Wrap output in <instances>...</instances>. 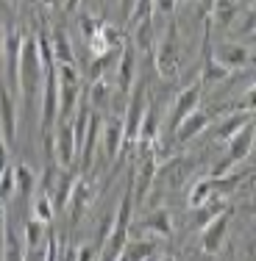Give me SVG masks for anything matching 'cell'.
Masks as SVG:
<instances>
[{
	"label": "cell",
	"mask_w": 256,
	"mask_h": 261,
	"mask_svg": "<svg viewBox=\"0 0 256 261\" xmlns=\"http://www.w3.org/2000/svg\"><path fill=\"white\" fill-rule=\"evenodd\" d=\"M153 64L159 70L161 78H176L178 72V42H176V31H167V36L156 45V53H153Z\"/></svg>",
	"instance_id": "8"
},
{
	"label": "cell",
	"mask_w": 256,
	"mask_h": 261,
	"mask_svg": "<svg viewBox=\"0 0 256 261\" xmlns=\"http://www.w3.org/2000/svg\"><path fill=\"white\" fill-rule=\"evenodd\" d=\"M9 3H20V0H9Z\"/></svg>",
	"instance_id": "41"
},
{
	"label": "cell",
	"mask_w": 256,
	"mask_h": 261,
	"mask_svg": "<svg viewBox=\"0 0 256 261\" xmlns=\"http://www.w3.org/2000/svg\"><path fill=\"white\" fill-rule=\"evenodd\" d=\"M114 72H117V92L123 97H128L131 86H134V72H136V50L134 47H120Z\"/></svg>",
	"instance_id": "13"
},
{
	"label": "cell",
	"mask_w": 256,
	"mask_h": 261,
	"mask_svg": "<svg viewBox=\"0 0 256 261\" xmlns=\"http://www.w3.org/2000/svg\"><path fill=\"white\" fill-rule=\"evenodd\" d=\"M226 145H228L226 159H223L220 164L212 170V178H215V175H223L226 170H231V167H240V164H245V161H248V156H251V150H253V120L245 122V125L237 130V134L231 136Z\"/></svg>",
	"instance_id": "4"
},
{
	"label": "cell",
	"mask_w": 256,
	"mask_h": 261,
	"mask_svg": "<svg viewBox=\"0 0 256 261\" xmlns=\"http://www.w3.org/2000/svg\"><path fill=\"white\" fill-rule=\"evenodd\" d=\"M78 3H81V0H64V9H67V11H76Z\"/></svg>",
	"instance_id": "39"
},
{
	"label": "cell",
	"mask_w": 256,
	"mask_h": 261,
	"mask_svg": "<svg viewBox=\"0 0 256 261\" xmlns=\"http://www.w3.org/2000/svg\"><path fill=\"white\" fill-rule=\"evenodd\" d=\"M3 247H6V208L0 203V258H3Z\"/></svg>",
	"instance_id": "35"
},
{
	"label": "cell",
	"mask_w": 256,
	"mask_h": 261,
	"mask_svg": "<svg viewBox=\"0 0 256 261\" xmlns=\"http://www.w3.org/2000/svg\"><path fill=\"white\" fill-rule=\"evenodd\" d=\"M101 147L106 153V159L114 161L126 147V130H123V117H109L106 122H101Z\"/></svg>",
	"instance_id": "10"
},
{
	"label": "cell",
	"mask_w": 256,
	"mask_h": 261,
	"mask_svg": "<svg viewBox=\"0 0 256 261\" xmlns=\"http://www.w3.org/2000/svg\"><path fill=\"white\" fill-rule=\"evenodd\" d=\"M142 228L145 231H151V233H156V236H170L173 233V225H170V214L167 211H153V214H148L145 220H142Z\"/></svg>",
	"instance_id": "25"
},
{
	"label": "cell",
	"mask_w": 256,
	"mask_h": 261,
	"mask_svg": "<svg viewBox=\"0 0 256 261\" xmlns=\"http://www.w3.org/2000/svg\"><path fill=\"white\" fill-rule=\"evenodd\" d=\"M231 214H234V208L226 206V208L217 211V214L201 228V247H203V253H217L223 247V239H226V233H228Z\"/></svg>",
	"instance_id": "6"
},
{
	"label": "cell",
	"mask_w": 256,
	"mask_h": 261,
	"mask_svg": "<svg viewBox=\"0 0 256 261\" xmlns=\"http://www.w3.org/2000/svg\"><path fill=\"white\" fill-rule=\"evenodd\" d=\"M134 47L136 50H151L153 47V14L134 22Z\"/></svg>",
	"instance_id": "24"
},
{
	"label": "cell",
	"mask_w": 256,
	"mask_h": 261,
	"mask_svg": "<svg viewBox=\"0 0 256 261\" xmlns=\"http://www.w3.org/2000/svg\"><path fill=\"white\" fill-rule=\"evenodd\" d=\"M14 195V167L6 164L0 170V200H9Z\"/></svg>",
	"instance_id": "32"
},
{
	"label": "cell",
	"mask_w": 256,
	"mask_h": 261,
	"mask_svg": "<svg viewBox=\"0 0 256 261\" xmlns=\"http://www.w3.org/2000/svg\"><path fill=\"white\" fill-rule=\"evenodd\" d=\"M53 214H56V208H53L51 195H48V192H36V197H34V217L48 225V222H53Z\"/></svg>",
	"instance_id": "28"
},
{
	"label": "cell",
	"mask_w": 256,
	"mask_h": 261,
	"mask_svg": "<svg viewBox=\"0 0 256 261\" xmlns=\"http://www.w3.org/2000/svg\"><path fill=\"white\" fill-rule=\"evenodd\" d=\"M153 9L161 11V14H173V9H176V0H153Z\"/></svg>",
	"instance_id": "34"
},
{
	"label": "cell",
	"mask_w": 256,
	"mask_h": 261,
	"mask_svg": "<svg viewBox=\"0 0 256 261\" xmlns=\"http://www.w3.org/2000/svg\"><path fill=\"white\" fill-rule=\"evenodd\" d=\"M131 211H134V192L131 186L123 195L120 206H117L114 217H111V228L106 233V250H103V258H120V250L123 245L128 242V231H131Z\"/></svg>",
	"instance_id": "2"
},
{
	"label": "cell",
	"mask_w": 256,
	"mask_h": 261,
	"mask_svg": "<svg viewBox=\"0 0 256 261\" xmlns=\"http://www.w3.org/2000/svg\"><path fill=\"white\" fill-rule=\"evenodd\" d=\"M153 256H156V242L151 239L126 242L120 250V258H128V261H142V258H153Z\"/></svg>",
	"instance_id": "22"
},
{
	"label": "cell",
	"mask_w": 256,
	"mask_h": 261,
	"mask_svg": "<svg viewBox=\"0 0 256 261\" xmlns=\"http://www.w3.org/2000/svg\"><path fill=\"white\" fill-rule=\"evenodd\" d=\"M42 3H45L48 9H59V6H61V0H42Z\"/></svg>",
	"instance_id": "40"
},
{
	"label": "cell",
	"mask_w": 256,
	"mask_h": 261,
	"mask_svg": "<svg viewBox=\"0 0 256 261\" xmlns=\"http://www.w3.org/2000/svg\"><path fill=\"white\" fill-rule=\"evenodd\" d=\"M36 192V175L31 172L28 164H17L14 167V195L31 197Z\"/></svg>",
	"instance_id": "23"
},
{
	"label": "cell",
	"mask_w": 256,
	"mask_h": 261,
	"mask_svg": "<svg viewBox=\"0 0 256 261\" xmlns=\"http://www.w3.org/2000/svg\"><path fill=\"white\" fill-rule=\"evenodd\" d=\"M6 167V142H3V136H0V170Z\"/></svg>",
	"instance_id": "38"
},
{
	"label": "cell",
	"mask_w": 256,
	"mask_h": 261,
	"mask_svg": "<svg viewBox=\"0 0 256 261\" xmlns=\"http://www.w3.org/2000/svg\"><path fill=\"white\" fill-rule=\"evenodd\" d=\"M109 106H111V84L106 78H95L89 86V109L106 111Z\"/></svg>",
	"instance_id": "21"
},
{
	"label": "cell",
	"mask_w": 256,
	"mask_h": 261,
	"mask_svg": "<svg viewBox=\"0 0 256 261\" xmlns=\"http://www.w3.org/2000/svg\"><path fill=\"white\" fill-rule=\"evenodd\" d=\"M45 86H42V134H51L59 120V86H56V70H45Z\"/></svg>",
	"instance_id": "7"
},
{
	"label": "cell",
	"mask_w": 256,
	"mask_h": 261,
	"mask_svg": "<svg viewBox=\"0 0 256 261\" xmlns=\"http://www.w3.org/2000/svg\"><path fill=\"white\" fill-rule=\"evenodd\" d=\"M253 120V111H237V114H231V117H226V120L220 122V125L215 128V139L217 142H228L231 136L237 134L245 122H251Z\"/></svg>",
	"instance_id": "20"
},
{
	"label": "cell",
	"mask_w": 256,
	"mask_h": 261,
	"mask_svg": "<svg viewBox=\"0 0 256 261\" xmlns=\"http://www.w3.org/2000/svg\"><path fill=\"white\" fill-rule=\"evenodd\" d=\"M240 14V3L237 0H215V20L220 25H231Z\"/></svg>",
	"instance_id": "29"
},
{
	"label": "cell",
	"mask_w": 256,
	"mask_h": 261,
	"mask_svg": "<svg viewBox=\"0 0 256 261\" xmlns=\"http://www.w3.org/2000/svg\"><path fill=\"white\" fill-rule=\"evenodd\" d=\"M237 34H253V11H245V22H242L240 28H237Z\"/></svg>",
	"instance_id": "36"
},
{
	"label": "cell",
	"mask_w": 256,
	"mask_h": 261,
	"mask_svg": "<svg viewBox=\"0 0 256 261\" xmlns=\"http://www.w3.org/2000/svg\"><path fill=\"white\" fill-rule=\"evenodd\" d=\"M45 78V67L39 59V47H36V36H26L20 50V67H17V92L26 100V111L34 114L36 111V92Z\"/></svg>",
	"instance_id": "1"
},
{
	"label": "cell",
	"mask_w": 256,
	"mask_h": 261,
	"mask_svg": "<svg viewBox=\"0 0 256 261\" xmlns=\"http://www.w3.org/2000/svg\"><path fill=\"white\" fill-rule=\"evenodd\" d=\"M98 139H101V117H98V114H89L86 136H84V142H81V150H78V156H81V172H89V170H92Z\"/></svg>",
	"instance_id": "14"
},
{
	"label": "cell",
	"mask_w": 256,
	"mask_h": 261,
	"mask_svg": "<svg viewBox=\"0 0 256 261\" xmlns=\"http://www.w3.org/2000/svg\"><path fill=\"white\" fill-rule=\"evenodd\" d=\"M42 239H45V222L34 217L26 222V247H42Z\"/></svg>",
	"instance_id": "30"
},
{
	"label": "cell",
	"mask_w": 256,
	"mask_h": 261,
	"mask_svg": "<svg viewBox=\"0 0 256 261\" xmlns=\"http://www.w3.org/2000/svg\"><path fill=\"white\" fill-rule=\"evenodd\" d=\"M51 50H53V64H76V50L70 45L67 31L56 28L51 36Z\"/></svg>",
	"instance_id": "18"
},
{
	"label": "cell",
	"mask_w": 256,
	"mask_h": 261,
	"mask_svg": "<svg viewBox=\"0 0 256 261\" xmlns=\"http://www.w3.org/2000/svg\"><path fill=\"white\" fill-rule=\"evenodd\" d=\"M76 159H78V153H76L73 128H70V120H64L59 128L53 130V161H59L61 170H70Z\"/></svg>",
	"instance_id": "9"
},
{
	"label": "cell",
	"mask_w": 256,
	"mask_h": 261,
	"mask_svg": "<svg viewBox=\"0 0 256 261\" xmlns=\"http://www.w3.org/2000/svg\"><path fill=\"white\" fill-rule=\"evenodd\" d=\"M73 186H76V172L64 170V172H59V175H56V184H53V189H51V200H53V208L56 211L67 206Z\"/></svg>",
	"instance_id": "19"
},
{
	"label": "cell",
	"mask_w": 256,
	"mask_h": 261,
	"mask_svg": "<svg viewBox=\"0 0 256 261\" xmlns=\"http://www.w3.org/2000/svg\"><path fill=\"white\" fill-rule=\"evenodd\" d=\"M228 75H231V70H228V67H223L215 56H209V59H206V64H203V70H201V81H203V84H223Z\"/></svg>",
	"instance_id": "27"
},
{
	"label": "cell",
	"mask_w": 256,
	"mask_h": 261,
	"mask_svg": "<svg viewBox=\"0 0 256 261\" xmlns=\"http://www.w3.org/2000/svg\"><path fill=\"white\" fill-rule=\"evenodd\" d=\"M117 56H120V47H114V50H103V53H98L95 59H92L89 78H92V81H95V78H103L109 70H114V64H117Z\"/></svg>",
	"instance_id": "26"
},
{
	"label": "cell",
	"mask_w": 256,
	"mask_h": 261,
	"mask_svg": "<svg viewBox=\"0 0 256 261\" xmlns=\"http://www.w3.org/2000/svg\"><path fill=\"white\" fill-rule=\"evenodd\" d=\"M56 86H59V122L70 120L81 100V72L76 64H53Z\"/></svg>",
	"instance_id": "3"
},
{
	"label": "cell",
	"mask_w": 256,
	"mask_h": 261,
	"mask_svg": "<svg viewBox=\"0 0 256 261\" xmlns=\"http://www.w3.org/2000/svg\"><path fill=\"white\" fill-rule=\"evenodd\" d=\"M198 103H201V86H187L184 92L176 97V106H173V120H170V128H176L181 120H184L190 111L198 109Z\"/></svg>",
	"instance_id": "16"
},
{
	"label": "cell",
	"mask_w": 256,
	"mask_h": 261,
	"mask_svg": "<svg viewBox=\"0 0 256 261\" xmlns=\"http://www.w3.org/2000/svg\"><path fill=\"white\" fill-rule=\"evenodd\" d=\"M215 59L220 61L223 67H228L231 72L234 70H245V67L253 64V53L248 45H240V42H228V45H220L215 50Z\"/></svg>",
	"instance_id": "12"
},
{
	"label": "cell",
	"mask_w": 256,
	"mask_h": 261,
	"mask_svg": "<svg viewBox=\"0 0 256 261\" xmlns=\"http://www.w3.org/2000/svg\"><path fill=\"white\" fill-rule=\"evenodd\" d=\"M134 3H136V0H120V11H123V17H128V14H131Z\"/></svg>",
	"instance_id": "37"
},
{
	"label": "cell",
	"mask_w": 256,
	"mask_h": 261,
	"mask_svg": "<svg viewBox=\"0 0 256 261\" xmlns=\"http://www.w3.org/2000/svg\"><path fill=\"white\" fill-rule=\"evenodd\" d=\"M209 197H215V189H212V181H209V178H203V181H198L195 186H192V192H190V206H203Z\"/></svg>",
	"instance_id": "31"
},
{
	"label": "cell",
	"mask_w": 256,
	"mask_h": 261,
	"mask_svg": "<svg viewBox=\"0 0 256 261\" xmlns=\"http://www.w3.org/2000/svg\"><path fill=\"white\" fill-rule=\"evenodd\" d=\"M206 128H209V114L195 109V111H190V114H187L176 128H173V134H176V139L181 142V145H184V142H190V139H195V136H201Z\"/></svg>",
	"instance_id": "15"
},
{
	"label": "cell",
	"mask_w": 256,
	"mask_h": 261,
	"mask_svg": "<svg viewBox=\"0 0 256 261\" xmlns=\"http://www.w3.org/2000/svg\"><path fill=\"white\" fill-rule=\"evenodd\" d=\"M0 136L6 145H14L17 139V106L3 78H0Z\"/></svg>",
	"instance_id": "11"
},
{
	"label": "cell",
	"mask_w": 256,
	"mask_h": 261,
	"mask_svg": "<svg viewBox=\"0 0 256 261\" xmlns=\"http://www.w3.org/2000/svg\"><path fill=\"white\" fill-rule=\"evenodd\" d=\"M89 200H92V186H89V181L76 178V186H73V192H70V200H67V206H64V208H70L73 222H78V217L84 214V208H86V203H89Z\"/></svg>",
	"instance_id": "17"
},
{
	"label": "cell",
	"mask_w": 256,
	"mask_h": 261,
	"mask_svg": "<svg viewBox=\"0 0 256 261\" xmlns=\"http://www.w3.org/2000/svg\"><path fill=\"white\" fill-rule=\"evenodd\" d=\"M176 3H184V0H176Z\"/></svg>",
	"instance_id": "42"
},
{
	"label": "cell",
	"mask_w": 256,
	"mask_h": 261,
	"mask_svg": "<svg viewBox=\"0 0 256 261\" xmlns=\"http://www.w3.org/2000/svg\"><path fill=\"white\" fill-rule=\"evenodd\" d=\"M78 25H81V31H84V36H86V39H89V36L95 34L98 28H101V20H95V17H92V14H81Z\"/></svg>",
	"instance_id": "33"
},
{
	"label": "cell",
	"mask_w": 256,
	"mask_h": 261,
	"mask_svg": "<svg viewBox=\"0 0 256 261\" xmlns=\"http://www.w3.org/2000/svg\"><path fill=\"white\" fill-rule=\"evenodd\" d=\"M148 109V81H139L136 86H131L128 100H126V120H123V130H126V147L131 142H136V130L145 117Z\"/></svg>",
	"instance_id": "5"
}]
</instances>
